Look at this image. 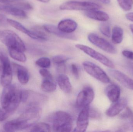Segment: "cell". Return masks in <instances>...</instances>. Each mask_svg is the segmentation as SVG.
<instances>
[{
	"mask_svg": "<svg viewBox=\"0 0 133 132\" xmlns=\"http://www.w3.org/2000/svg\"><path fill=\"white\" fill-rule=\"evenodd\" d=\"M4 88L1 98V105L3 109L11 115L21 102L22 91L14 84H10Z\"/></svg>",
	"mask_w": 133,
	"mask_h": 132,
	"instance_id": "6da1fadb",
	"label": "cell"
},
{
	"mask_svg": "<svg viewBox=\"0 0 133 132\" xmlns=\"http://www.w3.org/2000/svg\"><path fill=\"white\" fill-rule=\"evenodd\" d=\"M72 117L62 111L57 112L53 118V129L56 132H70L72 129Z\"/></svg>",
	"mask_w": 133,
	"mask_h": 132,
	"instance_id": "7a4b0ae2",
	"label": "cell"
},
{
	"mask_svg": "<svg viewBox=\"0 0 133 132\" xmlns=\"http://www.w3.org/2000/svg\"><path fill=\"white\" fill-rule=\"evenodd\" d=\"M0 41L8 48L16 49L23 52L25 51L24 42L16 33L11 30L0 31Z\"/></svg>",
	"mask_w": 133,
	"mask_h": 132,
	"instance_id": "3957f363",
	"label": "cell"
},
{
	"mask_svg": "<svg viewBox=\"0 0 133 132\" xmlns=\"http://www.w3.org/2000/svg\"><path fill=\"white\" fill-rule=\"evenodd\" d=\"M48 101L46 96L30 90L22 91L21 102L26 104L28 107H40Z\"/></svg>",
	"mask_w": 133,
	"mask_h": 132,
	"instance_id": "277c9868",
	"label": "cell"
},
{
	"mask_svg": "<svg viewBox=\"0 0 133 132\" xmlns=\"http://www.w3.org/2000/svg\"><path fill=\"white\" fill-rule=\"evenodd\" d=\"M59 8L62 10L87 11L99 9L101 6L94 2L69 1L63 3Z\"/></svg>",
	"mask_w": 133,
	"mask_h": 132,
	"instance_id": "5b68a950",
	"label": "cell"
},
{
	"mask_svg": "<svg viewBox=\"0 0 133 132\" xmlns=\"http://www.w3.org/2000/svg\"><path fill=\"white\" fill-rule=\"evenodd\" d=\"M84 69L89 75L104 83H110L111 80L106 73L98 66L89 61L83 64Z\"/></svg>",
	"mask_w": 133,
	"mask_h": 132,
	"instance_id": "8992f818",
	"label": "cell"
},
{
	"mask_svg": "<svg viewBox=\"0 0 133 132\" xmlns=\"http://www.w3.org/2000/svg\"><path fill=\"white\" fill-rule=\"evenodd\" d=\"M76 47L106 66L112 69L115 67L114 64L108 58L92 48L82 44H77Z\"/></svg>",
	"mask_w": 133,
	"mask_h": 132,
	"instance_id": "52a82bcc",
	"label": "cell"
},
{
	"mask_svg": "<svg viewBox=\"0 0 133 132\" xmlns=\"http://www.w3.org/2000/svg\"><path fill=\"white\" fill-rule=\"evenodd\" d=\"M42 114V110L40 107H28L19 118L24 121L29 127L39 120Z\"/></svg>",
	"mask_w": 133,
	"mask_h": 132,
	"instance_id": "ba28073f",
	"label": "cell"
},
{
	"mask_svg": "<svg viewBox=\"0 0 133 132\" xmlns=\"http://www.w3.org/2000/svg\"><path fill=\"white\" fill-rule=\"evenodd\" d=\"M88 38L92 44L107 52L111 54H115L117 53V49L113 45L96 34L90 33L88 35Z\"/></svg>",
	"mask_w": 133,
	"mask_h": 132,
	"instance_id": "9c48e42d",
	"label": "cell"
},
{
	"mask_svg": "<svg viewBox=\"0 0 133 132\" xmlns=\"http://www.w3.org/2000/svg\"><path fill=\"white\" fill-rule=\"evenodd\" d=\"M2 62L3 69L1 74V83L2 87L8 86L11 84L12 78V69L9 59L4 53L1 54Z\"/></svg>",
	"mask_w": 133,
	"mask_h": 132,
	"instance_id": "30bf717a",
	"label": "cell"
},
{
	"mask_svg": "<svg viewBox=\"0 0 133 132\" xmlns=\"http://www.w3.org/2000/svg\"><path fill=\"white\" fill-rule=\"evenodd\" d=\"M8 22L9 25L20 31L26 34L32 38L37 40H46L47 38L43 33L38 30L30 31L23 26L20 22L13 19H8Z\"/></svg>",
	"mask_w": 133,
	"mask_h": 132,
	"instance_id": "8fae6325",
	"label": "cell"
},
{
	"mask_svg": "<svg viewBox=\"0 0 133 132\" xmlns=\"http://www.w3.org/2000/svg\"><path fill=\"white\" fill-rule=\"evenodd\" d=\"M94 92L90 87H86L78 94L76 101L78 107L83 108L89 106L94 98Z\"/></svg>",
	"mask_w": 133,
	"mask_h": 132,
	"instance_id": "7c38bea8",
	"label": "cell"
},
{
	"mask_svg": "<svg viewBox=\"0 0 133 132\" xmlns=\"http://www.w3.org/2000/svg\"><path fill=\"white\" fill-rule=\"evenodd\" d=\"M89 105L86 106L83 108L81 111L77 118L76 127L74 131H86L89 122Z\"/></svg>",
	"mask_w": 133,
	"mask_h": 132,
	"instance_id": "4fadbf2b",
	"label": "cell"
},
{
	"mask_svg": "<svg viewBox=\"0 0 133 132\" xmlns=\"http://www.w3.org/2000/svg\"><path fill=\"white\" fill-rule=\"evenodd\" d=\"M109 73L111 76L127 88L133 90V80L119 71L110 69Z\"/></svg>",
	"mask_w": 133,
	"mask_h": 132,
	"instance_id": "5bb4252c",
	"label": "cell"
},
{
	"mask_svg": "<svg viewBox=\"0 0 133 132\" xmlns=\"http://www.w3.org/2000/svg\"><path fill=\"white\" fill-rule=\"evenodd\" d=\"M113 103L105 112V114L108 117H113L118 114L127 107L128 101L126 98H122Z\"/></svg>",
	"mask_w": 133,
	"mask_h": 132,
	"instance_id": "9a60e30c",
	"label": "cell"
},
{
	"mask_svg": "<svg viewBox=\"0 0 133 132\" xmlns=\"http://www.w3.org/2000/svg\"><path fill=\"white\" fill-rule=\"evenodd\" d=\"M29 127L24 121L18 118L17 119L7 122L4 125V129L6 132H15L26 129Z\"/></svg>",
	"mask_w": 133,
	"mask_h": 132,
	"instance_id": "2e32d148",
	"label": "cell"
},
{
	"mask_svg": "<svg viewBox=\"0 0 133 132\" xmlns=\"http://www.w3.org/2000/svg\"><path fill=\"white\" fill-rule=\"evenodd\" d=\"M0 11L16 17L25 18L27 15L25 11L12 5L0 2Z\"/></svg>",
	"mask_w": 133,
	"mask_h": 132,
	"instance_id": "e0dca14e",
	"label": "cell"
},
{
	"mask_svg": "<svg viewBox=\"0 0 133 132\" xmlns=\"http://www.w3.org/2000/svg\"><path fill=\"white\" fill-rule=\"evenodd\" d=\"M44 30L51 34L64 38L71 40H76V37L74 34L72 33H67L64 32L58 29V27L51 25H44Z\"/></svg>",
	"mask_w": 133,
	"mask_h": 132,
	"instance_id": "ac0fdd59",
	"label": "cell"
},
{
	"mask_svg": "<svg viewBox=\"0 0 133 132\" xmlns=\"http://www.w3.org/2000/svg\"><path fill=\"white\" fill-rule=\"evenodd\" d=\"M12 65L16 72L19 82L23 85L27 84L29 79V75L27 69L24 67L15 63H13Z\"/></svg>",
	"mask_w": 133,
	"mask_h": 132,
	"instance_id": "d6986e66",
	"label": "cell"
},
{
	"mask_svg": "<svg viewBox=\"0 0 133 132\" xmlns=\"http://www.w3.org/2000/svg\"><path fill=\"white\" fill-rule=\"evenodd\" d=\"M77 27V22L69 19L62 20L58 26V28L59 30L67 33H72L76 30Z\"/></svg>",
	"mask_w": 133,
	"mask_h": 132,
	"instance_id": "ffe728a7",
	"label": "cell"
},
{
	"mask_svg": "<svg viewBox=\"0 0 133 132\" xmlns=\"http://www.w3.org/2000/svg\"><path fill=\"white\" fill-rule=\"evenodd\" d=\"M105 92L109 100L111 102H114L119 99L121 90L118 85L115 84H112L107 87Z\"/></svg>",
	"mask_w": 133,
	"mask_h": 132,
	"instance_id": "44dd1931",
	"label": "cell"
},
{
	"mask_svg": "<svg viewBox=\"0 0 133 132\" xmlns=\"http://www.w3.org/2000/svg\"><path fill=\"white\" fill-rule=\"evenodd\" d=\"M0 2L12 5L23 11H30L33 9L27 0H0Z\"/></svg>",
	"mask_w": 133,
	"mask_h": 132,
	"instance_id": "7402d4cb",
	"label": "cell"
},
{
	"mask_svg": "<svg viewBox=\"0 0 133 132\" xmlns=\"http://www.w3.org/2000/svg\"><path fill=\"white\" fill-rule=\"evenodd\" d=\"M85 14L91 19L101 21H106L109 19V16L106 12L98 11V9L87 11Z\"/></svg>",
	"mask_w": 133,
	"mask_h": 132,
	"instance_id": "603a6c76",
	"label": "cell"
},
{
	"mask_svg": "<svg viewBox=\"0 0 133 132\" xmlns=\"http://www.w3.org/2000/svg\"><path fill=\"white\" fill-rule=\"evenodd\" d=\"M58 86L63 92L69 94L72 91V87L69 77L65 74H61L58 77Z\"/></svg>",
	"mask_w": 133,
	"mask_h": 132,
	"instance_id": "cb8c5ba5",
	"label": "cell"
},
{
	"mask_svg": "<svg viewBox=\"0 0 133 132\" xmlns=\"http://www.w3.org/2000/svg\"><path fill=\"white\" fill-rule=\"evenodd\" d=\"M123 30L119 26H115L112 29V40L115 44H119L122 42L123 38Z\"/></svg>",
	"mask_w": 133,
	"mask_h": 132,
	"instance_id": "d4e9b609",
	"label": "cell"
},
{
	"mask_svg": "<svg viewBox=\"0 0 133 132\" xmlns=\"http://www.w3.org/2000/svg\"><path fill=\"white\" fill-rule=\"evenodd\" d=\"M29 129L30 132H44L50 131L51 127L48 124L44 122L34 124L26 129Z\"/></svg>",
	"mask_w": 133,
	"mask_h": 132,
	"instance_id": "484cf974",
	"label": "cell"
},
{
	"mask_svg": "<svg viewBox=\"0 0 133 132\" xmlns=\"http://www.w3.org/2000/svg\"><path fill=\"white\" fill-rule=\"evenodd\" d=\"M8 51L10 57L22 63L26 61V57L24 52L12 48H8Z\"/></svg>",
	"mask_w": 133,
	"mask_h": 132,
	"instance_id": "4316f807",
	"label": "cell"
},
{
	"mask_svg": "<svg viewBox=\"0 0 133 132\" xmlns=\"http://www.w3.org/2000/svg\"><path fill=\"white\" fill-rule=\"evenodd\" d=\"M41 88L44 92L51 93L55 91L57 85L52 81L44 80L41 84Z\"/></svg>",
	"mask_w": 133,
	"mask_h": 132,
	"instance_id": "83f0119b",
	"label": "cell"
},
{
	"mask_svg": "<svg viewBox=\"0 0 133 132\" xmlns=\"http://www.w3.org/2000/svg\"><path fill=\"white\" fill-rule=\"evenodd\" d=\"M100 32L102 34L108 37H110L111 35V26L110 24L106 21L102 22L99 26Z\"/></svg>",
	"mask_w": 133,
	"mask_h": 132,
	"instance_id": "f1b7e54d",
	"label": "cell"
},
{
	"mask_svg": "<svg viewBox=\"0 0 133 132\" xmlns=\"http://www.w3.org/2000/svg\"><path fill=\"white\" fill-rule=\"evenodd\" d=\"M36 64L40 67L44 69L48 68L50 67L51 60L48 57H41L38 59L36 62Z\"/></svg>",
	"mask_w": 133,
	"mask_h": 132,
	"instance_id": "f546056e",
	"label": "cell"
},
{
	"mask_svg": "<svg viewBox=\"0 0 133 132\" xmlns=\"http://www.w3.org/2000/svg\"><path fill=\"white\" fill-rule=\"evenodd\" d=\"M119 4L123 9L129 11L132 7L133 0H117Z\"/></svg>",
	"mask_w": 133,
	"mask_h": 132,
	"instance_id": "4dcf8cb0",
	"label": "cell"
},
{
	"mask_svg": "<svg viewBox=\"0 0 133 132\" xmlns=\"http://www.w3.org/2000/svg\"><path fill=\"white\" fill-rule=\"evenodd\" d=\"M69 58L63 55H57L53 58L54 63L57 65L64 64L65 62L69 60Z\"/></svg>",
	"mask_w": 133,
	"mask_h": 132,
	"instance_id": "1f68e13d",
	"label": "cell"
},
{
	"mask_svg": "<svg viewBox=\"0 0 133 132\" xmlns=\"http://www.w3.org/2000/svg\"><path fill=\"white\" fill-rule=\"evenodd\" d=\"M40 74L43 77L44 80H50L54 81V77L50 71L46 69H41L39 71Z\"/></svg>",
	"mask_w": 133,
	"mask_h": 132,
	"instance_id": "d6a6232c",
	"label": "cell"
},
{
	"mask_svg": "<svg viewBox=\"0 0 133 132\" xmlns=\"http://www.w3.org/2000/svg\"><path fill=\"white\" fill-rule=\"evenodd\" d=\"M89 117L94 119H99L101 117V113L97 109L94 108H89Z\"/></svg>",
	"mask_w": 133,
	"mask_h": 132,
	"instance_id": "836d02e7",
	"label": "cell"
},
{
	"mask_svg": "<svg viewBox=\"0 0 133 132\" xmlns=\"http://www.w3.org/2000/svg\"><path fill=\"white\" fill-rule=\"evenodd\" d=\"M121 118L123 119L133 118V113L130 108H127L125 112L120 115Z\"/></svg>",
	"mask_w": 133,
	"mask_h": 132,
	"instance_id": "e575fe53",
	"label": "cell"
},
{
	"mask_svg": "<svg viewBox=\"0 0 133 132\" xmlns=\"http://www.w3.org/2000/svg\"><path fill=\"white\" fill-rule=\"evenodd\" d=\"M9 25L7 17L4 15L0 14V26L7 27Z\"/></svg>",
	"mask_w": 133,
	"mask_h": 132,
	"instance_id": "d590c367",
	"label": "cell"
},
{
	"mask_svg": "<svg viewBox=\"0 0 133 132\" xmlns=\"http://www.w3.org/2000/svg\"><path fill=\"white\" fill-rule=\"evenodd\" d=\"M10 115H11L3 108H0V122L5 121Z\"/></svg>",
	"mask_w": 133,
	"mask_h": 132,
	"instance_id": "8d00e7d4",
	"label": "cell"
},
{
	"mask_svg": "<svg viewBox=\"0 0 133 132\" xmlns=\"http://www.w3.org/2000/svg\"><path fill=\"white\" fill-rule=\"evenodd\" d=\"M71 70H72V73L75 78L77 79H79V70H78V67L76 64H72Z\"/></svg>",
	"mask_w": 133,
	"mask_h": 132,
	"instance_id": "74e56055",
	"label": "cell"
},
{
	"mask_svg": "<svg viewBox=\"0 0 133 132\" xmlns=\"http://www.w3.org/2000/svg\"><path fill=\"white\" fill-rule=\"evenodd\" d=\"M123 55L128 59L133 60V52L129 50H123L122 52Z\"/></svg>",
	"mask_w": 133,
	"mask_h": 132,
	"instance_id": "f35d334b",
	"label": "cell"
},
{
	"mask_svg": "<svg viewBox=\"0 0 133 132\" xmlns=\"http://www.w3.org/2000/svg\"><path fill=\"white\" fill-rule=\"evenodd\" d=\"M126 17L128 20L133 22V12H130L126 14Z\"/></svg>",
	"mask_w": 133,
	"mask_h": 132,
	"instance_id": "ab89813d",
	"label": "cell"
},
{
	"mask_svg": "<svg viewBox=\"0 0 133 132\" xmlns=\"http://www.w3.org/2000/svg\"><path fill=\"white\" fill-rule=\"evenodd\" d=\"M2 69H3V62H2V59L1 55H0V75L1 74Z\"/></svg>",
	"mask_w": 133,
	"mask_h": 132,
	"instance_id": "60d3db41",
	"label": "cell"
},
{
	"mask_svg": "<svg viewBox=\"0 0 133 132\" xmlns=\"http://www.w3.org/2000/svg\"><path fill=\"white\" fill-rule=\"evenodd\" d=\"M100 1L105 4H109L110 2V0H100Z\"/></svg>",
	"mask_w": 133,
	"mask_h": 132,
	"instance_id": "b9f144b4",
	"label": "cell"
},
{
	"mask_svg": "<svg viewBox=\"0 0 133 132\" xmlns=\"http://www.w3.org/2000/svg\"><path fill=\"white\" fill-rule=\"evenodd\" d=\"M37 1H39L43 2V3H48L50 1V0H37Z\"/></svg>",
	"mask_w": 133,
	"mask_h": 132,
	"instance_id": "7bdbcfd3",
	"label": "cell"
},
{
	"mask_svg": "<svg viewBox=\"0 0 133 132\" xmlns=\"http://www.w3.org/2000/svg\"><path fill=\"white\" fill-rule=\"evenodd\" d=\"M130 30H131V32H132L133 34V25L132 24L130 25Z\"/></svg>",
	"mask_w": 133,
	"mask_h": 132,
	"instance_id": "ee69618b",
	"label": "cell"
}]
</instances>
